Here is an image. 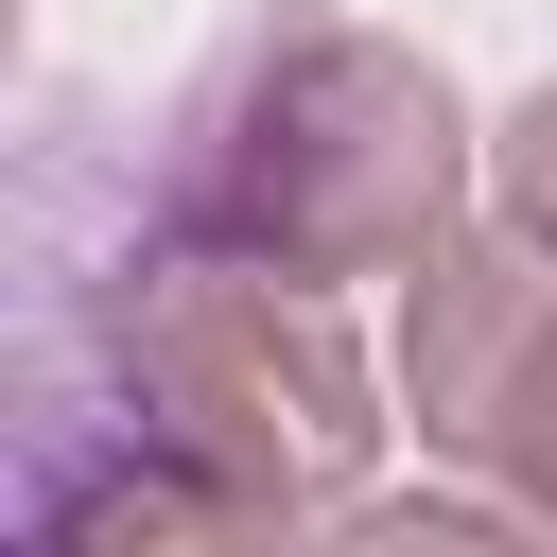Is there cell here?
Instances as JSON below:
<instances>
[{
  "instance_id": "1",
  "label": "cell",
  "mask_w": 557,
  "mask_h": 557,
  "mask_svg": "<svg viewBox=\"0 0 557 557\" xmlns=\"http://www.w3.org/2000/svg\"><path fill=\"white\" fill-rule=\"evenodd\" d=\"M400 366L348 348L331 278L226 261L157 209V157L87 87L17 139V348H0V522L35 557L313 540L366 505Z\"/></svg>"
},
{
  "instance_id": "3",
  "label": "cell",
  "mask_w": 557,
  "mask_h": 557,
  "mask_svg": "<svg viewBox=\"0 0 557 557\" xmlns=\"http://www.w3.org/2000/svg\"><path fill=\"white\" fill-rule=\"evenodd\" d=\"M400 435L435 470H487L557 540V261L505 209L400 278Z\"/></svg>"
},
{
  "instance_id": "4",
  "label": "cell",
  "mask_w": 557,
  "mask_h": 557,
  "mask_svg": "<svg viewBox=\"0 0 557 557\" xmlns=\"http://www.w3.org/2000/svg\"><path fill=\"white\" fill-rule=\"evenodd\" d=\"M487 209H505V226H522V244L557 261V70H540V87H522V104L487 122Z\"/></svg>"
},
{
  "instance_id": "2",
  "label": "cell",
  "mask_w": 557,
  "mask_h": 557,
  "mask_svg": "<svg viewBox=\"0 0 557 557\" xmlns=\"http://www.w3.org/2000/svg\"><path fill=\"white\" fill-rule=\"evenodd\" d=\"M487 191V139L453 104V70L418 35H366V17H244L174 104H157V209L226 261H278V278H418Z\"/></svg>"
}]
</instances>
